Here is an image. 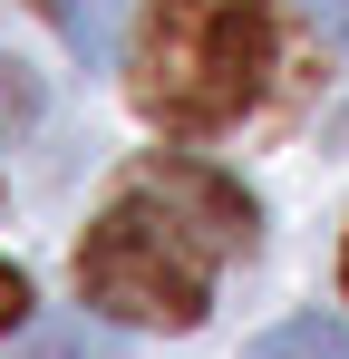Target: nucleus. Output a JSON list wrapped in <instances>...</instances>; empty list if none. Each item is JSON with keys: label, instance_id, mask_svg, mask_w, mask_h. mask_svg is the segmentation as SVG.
<instances>
[{"label": "nucleus", "instance_id": "nucleus-1", "mask_svg": "<svg viewBox=\"0 0 349 359\" xmlns=\"http://www.w3.org/2000/svg\"><path fill=\"white\" fill-rule=\"evenodd\" d=\"M233 252H252V194L194 156H156L146 175L116 194L78 243V292L107 320H156V330H194L214 272Z\"/></svg>", "mask_w": 349, "mask_h": 359}, {"label": "nucleus", "instance_id": "nucleus-2", "mask_svg": "<svg viewBox=\"0 0 349 359\" xmlns=\"http://www.w3.org/2000/svg\"><path fill=\"white\" fill-rule=\"evenodd\" d=\"M272 88V10L262 0H146L136 29V107L156 126H233Z\"/></svg>", "mask_w": 349, "mask_h": 359}, {"label": "nucleus", "instance_id": "nucleus-3", "mask_svg": "<svg viewBox=\"0 0 349 359\" xmlns=\"http://www.w3.org/2000/svg\"><path fill=\"white\" fill-rule=\"evenodd\" d=\"M126 10H136V0H49L58 39H68L88 68H107V59H116V39H126Z\"/></svg>", "mask_w": 349, "mask_h": 359}, {"label": "nucleus", "instance_id": "nucleus-4", "mask_svg": "<svg viewBox=\"0 0 349 359\" xmlns=\"http://www.w3.org/2000/svg\"><path fill=\"white\" fill-rule=\"evenodd\" d=\"M20 359H126V340H116L107 320H88V311H78V320L29 330V340H20Z\"/></svg>", "mask_w": 349, "mask_h": 359}, {"label": "nucleus", "instance_id": "nucleus-5", "mask_svg": "<svg viewBox=\"0 0 349 359\" xmlns=\"http://www.w3.org/2000/svg\"><path fill=\"white\" fill-rule=\"evenodd\" d=\"M252 359H349V330L320 320V311H301V320H282V330H262Z\"/></svg>", "mask_w": 349, "mask_h": 359}, {"label": "nucleus", "instance_id": "nucleus-6", "mask_svg": "<svg viewBox=\"0 0 349 359\" xmlns=\"http://www.w3.org/2000/svg\"><path fill=\"white\" fill-rule=\"evenodd\" d=\"M20 311H29V282H20V272H10V262H0V330H10V320H20Z\"/></svg>", "mask_w": 349, "mask_h": 359}, {"label": "nucleus", "instance_id": "nucleus-7", "mask_svg": "<svg viewBox=\"0 0 349 359\" xmlns=\"http://www.w3.org/2000/svg\"><path fill=\"white\" fill-rule=\"evenodd\" d=\"M310 20H320V29H330V39L349 49V0H310Z\"/></svg>", "mask_w": 349, "mask_h": 359}, {"label": "nucleus", "instance_id": "nucleus-8", "mask_svg": "<svg viewBox=\"0 0 349 359\" xmlns=\"http://www.w3.org/2000/svg\"><path fill=\"white\" fill-rule=\"evenodd\" d=\"M340 272H349V262H340Z\"/></svg>", "mask_w": 349, "mask_h": 359}]
</instances>
